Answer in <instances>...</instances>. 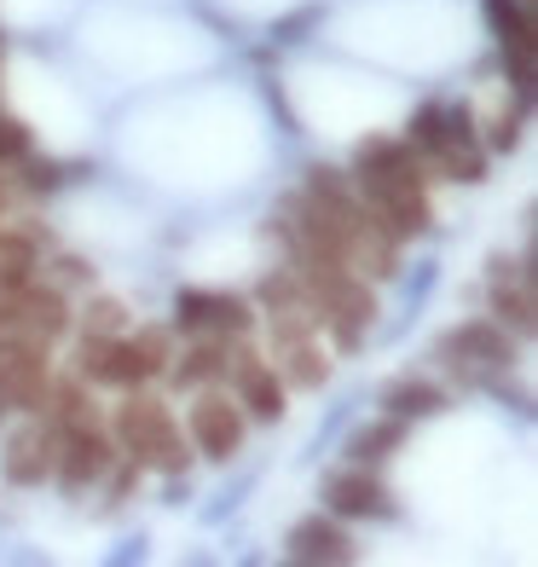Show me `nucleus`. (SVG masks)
I'll return each instance as SVG.
<instances>
[{
	"instance_id": "obj_1",
	"label": "nucleus",
	"mask_w": 538,
	"mask_h": 567,
	"mask_svg": "<svg viewBox=\"0 0 538 567\" xmlns=\"http://www.w3.org/2000/svg\"><path fill=\"white\" fill-rule=\"evenodd\" d=\"M186 441H192V452H203L209 463H232L244 452V411L226 394L203 389L186 405Z\"/></svg>"
},
{
	"instance_id": "obj_2",
	"label": "nucleus",
	"mask_w": 538,
	"mask_h": 567,
	"mask_svg": "<svg viewBox=\"0 0 538 567\" xmlns=\"http://www.w3.org/2000/svg\"><path fill=\"white\" fill-rule=\"evenodd\" d=\"M0 389H7L12 411L41 417V411H46V389H53V377H46V348L12 337V330H0Z\"/></svg>"
},
{
	"instance_id": "obj_3",
	"label": "nucleus",
	"mask_w": 538,
	"mask_h": 567,
	"mask_svg": "<svg viewBox=\"0 0 538 567\" xmlns=\"http://www.w3.org/2000/svg\"><path fill=\"white\" fill-rule=\"evenodd\" d=\"M255 324V313L226 296V290H179L174 296V330H186V337H215V342H232Z\"/></svg>"
},
{
	"instance_id": "obj_4",
	"label": "nucleus",
	"mask_w": 538,
	"mask_h": 567,
	"mask_svg": "<svg viewBox=\"0 0 538 567\" xmlns=\"http://www.w3.org/2000/svg\"><path fill=\"white\" fill-rule=\"evenodd\" d=\"M111 470H116L111 434H99L93 423H70L64 441H59V463H53V475H59L64 493H87V486L105 481Z\"/></svg>"
},
{
	"instance_id": "obj_5",
	"label": "nucleus",
	"mask_w": 538,
	"mask_h": 567,
	"mask_svg": "<svg viewBox=\"0 0 538 567\" xmlns=\"http://www.w3.org/2000/svg\"><path fill=\"white\" fill-rule=\"evenodd\" d=\"M226 382H232L238 405L255 423H278L284 417V382L255 348H226Z\"/></svg>"
},
{
	"instance_id": "obj_6",
	"label": "nucleus",
	"mask_w": 538,
	"mask_h": 567,
	"mask_svg": "<svg viewBox=\"0 0 538 567\" xmlns=\"http://www.w3.org/2000/svg\"><path fill=\"white\" fill-rule=\"evenodd\" d=\"M75 377L93 382V389H139V382L157 377V371H151V359L134 342H122V337H82V365H75Z\"/></svg>"
},
{
	"instance_id": "obj_7",
	"label": "nucleus",
	"mask_w": 538,
	"mask_h": 567,
	"mask_svg": "<svg viewBox=\"0 0 538 567\" xmlns=\"http://www.w3.org/2000/svg\"><path fill=\"white\" fill-rule=\"evenodd\" d=\"M59 441H64V423H53V417L18 429L7 441V452H0V475H7L12 486H41L59 463Z\"/></svg>"
},
{
	"instance_id": "obj_8",
	"label": "nucleus",
	"mask_w": 538,
	"mask_h": 567,
	"mask_svg": "<svg viewBox=\"0 0 538 567\" xmlns=\"http://www.w3.org/2000/svg\"><path fill=\"white\" fill-rule=\"evenodd\" d=\"M7 330H12V337H23V342L53 348L64 330H70V301H64V290H53V284H23V290L12 296Z\"/></svg>"
},
{
	"instance_id": "obj_9",
	"label": "nucleus",
	"mask_w": 538,
	"mask_h": 567,
	"mask_svg": "<svg viewBox=\"0 0 538 567\" xmlns=\"http://www.w3.org/2000/svg\"><path fill=\"white\" fill-rule=\"evenodd\" d=\"M324 504L330 515H348V522H371V515H394L389 486L371 475V463H353V470L324 481Z\"/></svg>"
},
{
	"instance_id": "obj_10",
	"label": "nucleus",
	"mask_w": 538,
	"mask_h": 567,
	"mask_svg": "<svg viewBox=\"0 0 538 567\" xmlns=\"http://www.w3.org/2000/svg\"><path fill=\"white\" fill-rule=\"evenodd\" d=\"M441 359H452L457 371L464 365H509L516 348H509V330L498 319H469V324H457L452 337L441 342Z\"/></svg>"
},
{
	"instance_id": "obj_11",
	"label": "nucleus",
	"mask_w": 538,
	"mask_h": 567,
	"mask_svg": "<svg viewBox=\"0 0 538 567\" xmlns=\"http://www.w3.org/2000/svg\"><path fill=\"white\" fill-rule=\"evenodd\" d=\"M284 556L301 561V567H324V561H330V567H342V561H353V538H348L337 522H324V515H307V522L290 527Z\"/></svg>"
},
{
	"instance_id": "obj_12",
	"label": "nucleus",
	"mask_w": 538,
	"mask_h": 567,
	"mask_svg": "<svg viewBox=\"0 0 538 567\" xmlns=\"http://www.w3.org/2000/svg\"><path fill=\"white\" fill-rule=\"evenodd\" d=\"M469 127H475L469 105H423L412 116V151H428L434 157V151H446V145H464Z\"/></svg>"
},
{
	"instance_id": "obj_13",
	"label": "nucleus",
	"mask_w": 538,
	"mask_h": 567,
	"mask_svg": "<svg viewBox=\"0 0 538 567\" xmlns=\"http://www.w3.org/2000/svg\"><path fill=\"white\" fill-rule=\"evenodd\" d=\"M134 463H139V470H157V475H186V470H192V441H186V429H179L174 417L157 423V429L145 434V446L134 452Z\"/></svg>"
},
{
	"instance_id": "obj_14",
	"label": "nucleus",
	"mask_w": 538,
	"mask_h": 567,
	"mask_svg": "<svg viewBox=\"0 0 538 567\" xmlns=\"http://www.w3.org/2000/svg\"><path fill=\"white\" fill-rule=\"evenodd\" d=\"M382 405H389V417H400V423H423V417H441V411H446V394L434 389V382L405 377V382H389Z\"/></svg>"
},
{
	"instance_id": "obj_15",
	"label": "nucleus",
	"mask_w": 538,
	"mask_h": 567,
	"mask_svg": "<svg viewBox=\"0 0 538 567\" xmlns=\"http://www.w3.org/2000/svg\"><path fill=\"white\" fill-rule=\"evenodd\" d=\"M157 423H168V405H163V400H151V394L122 400V405H116V446L134 457V452L145 446V434L157 429Z\"/></svg>"
},
{
	"instance_id": "obj_16",
	"label": "nucleus",
	"mask_w": 538,
	"mask_h": 567,
	"mask_svg": "<svg viewBox=\"0 0 538 567\" xmlns=\"http://www.w3.org/2000/svg\"><path fill=\"white\" fill-rule=\"evenodd\" d=\"M226 377V342L215 337H192V348L179 353V365H174V382L179 389H209V382Z\"/></svg>"
},
{
	"instance_id": "obj_17",
	"label": "nucleus",
	"mask_w": 538,
	"mask_h": 567,
	"mask_svg": "<svg viewBox=\"0 0 538 567\" xmlns=\"http://www.w3.org/2000/svg\"><path fill=\"white\" fill-rule=\"evenodd\" d=\"M400 441H405V423L400 417H382V423H365L348 441V457L353 463H382V457H394L400 452Z\"/></svg>"
},
{
	"instance_id": "obj_18",
	"label": "nucleus",
	"mask_w": 538,
	"mask_h": 567,
	"mask_svg": "<svg viewBox=\"0 0 538 567\" xmlns=\"http://www.w3.org/2000/svg\"><path fill=\"white\" fill-rule=\"evenodd\" d=\"M480 7H486V18H493V30H498L504 47H516V53H532V18H527L521 0H480Z\"/></svg>"
},
{
	"instance_id": "obj_19",
	"label": "nucleus",
	"mask_w": 538,
	"mask_h": 567,
	"mask_svg": "<svg viewBox=\"0 0 538 567\" xmlns=\"http://www.w3.org/2000/svg\"><path fill=\"white\" fill-rule=\"evenodd\" d=\"M284 382H290V389H324V382H330V359L313 348V337L284 348Z\"/></svg>"
},
{
	"instance_id": "obj_20",
	"label": "nucleus",
	"mask_w": 538,
	"mask_h": 567,
	"mask_svg": "<svg viewBox=\"0 0 538 567\" xmlns=\"http://www.w3.org/2000/svg\"><path fill=\"white\" fill-rule=\"evenodd\" d=\"M434 163H441L446 179H457V186H475V179H486V157L464 140V145H446V151H434Z\"/></svg>"
},
{
	"instance_id": "obj_21",
	"label": "nucleus",
	"mask_w": 538,
	"mask_h": 567,
	"mask_svg": "<svg viewBox=\"0 0 538 567\" xmlns=\"http://www.w3.org/2000/svg\"><path fill=\"white\" fill-rule=\"evenodd\" d=\"M493 313H498V324L532 330V284H498V290H493Z\"/></svg>"
},
{
	"instance_id": "obj_22",
	"label": "nucleus",
	"mask_w": 538,
	"mask_h": 567,
	"mask_svg": "<svg viewBox=\"0 0 538 567\" xmlns=\"http://www.w3.org/2000/svg\"><path fill=\"white\" fill-rule=\"evenodd\" d=\"M405 157H417L405 140H389V134H371L365 145H359V157H353V168L359 174H376V168H394V163H405Z\"/></svg>"
},
{
	"instance_id": "obj_23",
	"label": "nucleus",
	"mask_w": 538,
	"mask_h": 567,
	"mask_svg": "<svg viewBox=\"0 0 538 567\" xmlns=\"http://www.w3.org/2000/svg\"><path fill=\"white\" fill-rule=\"evenodd\" d=\"M122 324H127V307L116 296H93L82 313V337H122Z\"/></svg>"
},
{
	"instance_id": "obj_24",
	"label": "nucleus",
	"mask_w": 538,
	"mask_h": 567,
	"mask_svg": "<svg viewBox=\"0 0 538 567\" xmlns=\"http://www.w3.org/2000/svg\"><path fill=\"white\" fill-rule=\"evenodd\" d=\"M261 301L272 307V313H278V307H296L301 301V278L296 272H267L261 278Z\"/></svg>"
},
{
	"instance_id": "obj_25",
	"label": "nucleus",
	"mask_w": 538,
	"mask_h": 567,
	"mask_svg": "<svg viewBox=\"0 0 538 567\" xmlns=\"http://www.w3.org/2000/svg\"><path fill=\"white\" fill-rule=\"evenodd\" d=\"M307 197H319V203H353V192L342 186L337 168H307Z\"/></svg>"
},
{
	"instance_id": "obj_26",
	"label": "nucleus",
	"mask_w": 538,
	"mask_h": 567,
	"mask_svg": "<svg viewBox=\"0 0 538 567\" xmlns=\"http://www.w3.org/2000/svg\"><path fill=\"white\" fill-rule=\"evenodd\" d=\"M23 157H30V127L0 116V163H23Z\"/></svg>"
},
{
	"instance_id": "obj_27",
	"label": "nucleus",
	"mask_w": 538,
	"mask_h": 567,
	"mask_svg": "<svg viewBox=\"0 0 538 567\" xmlns=\"http://www.w3.org/2000/svg\"><path fill=\"white\" fill-rule=\"evenodd\" d=\"M168 342H174V337H168V324H145L139 337H134V348L151 359V371H163V365H168Z\"/></svg>"
},
{
	"instance_id": "obj_28",
	"label": "nucleus",
	"mask_w": 538,
	"mask_h": 567,
	"mask_svg": "<svg viewBox=\"0 0 538 567\" xmlns=\"http://www.w3.org/2000/svg\"><path fill=\"white\" fill-rule=\"evenodd\" d=\"M23 186H30V192H59L64 186V168L59 163H41V157H23Z\"/></svg>"
},
{
	"instance_id": "obj_29",
	"label": "nucleus",
	"mask_w": 538,
	"mask_h": 567,
	"mask_svg": "<svg viewBox=\"0 0 538 567\" xmlns=\"http://www.w3.org/2000/svg\"><path fill=\"white\" fill-rule=\"evenodd\" d=\"M434 278H441V267H434V261H423L412 278H405V307H412V313H417V307L428 301V290H434Z\"/></svg>"
},
{
	"instance_id": "obj_30",
	"label": "nucleus",
	"mask_w": 538,
	"mask_h": 567,
	"mask_svg": "<svg viewBox=\"0 0 538 567\" xmlns=\"http://www.w3.org/2000/svg\"><path fill=\"white\" fill-rule=\"evenodd\" d=\"M313 23H319V7H301V12L272 23V41H301V30H313Z\"/></svg>"
},
{
	"instance_id": "obj_31",
	"label": "nucleus",
	"mask_w": 538,
	"mask_h": 567,
	"mask_svg": "<svg viewBox=\"0 0 538 567\" xmlns=\"http://www.w3.org/2000/svg\"><path fill=\"white\" fill-rule=\"evenodd\" d=\"M521 145V116H498L493 122V151H516Z\"/></svg>"
},
{
	"instance_id": "obj_32",
	"label": "nucleus",
	"mask_w": 538,
	"mask_h": 567,
	"mask_svg": "<svg viewBox=\"0 0 538 567\" xmlns=\"http://www.w3.org/2000/svg\"><path fill=\"white\" fill-rule=\"evenodd\" d=\"M486 278H493V290H498V284H527L521 261H509V255H493V272H486Z\"/></svg>"
},
{
	"instance_id": "obj_33",
	"label": "nucleus",
	"mask_w": 538,
	"mask_h": 567,
	"mask_svg": "<svg viewBox=\"0 0 538 567\" xmlns=\"http://www.w3.org/2000/svg\"><path fill=\"white\" fill-rule=\"evenodd\" d=\"M139 556H145V538H122V545L111 550V561H116V567H127V561H139Z\"/></svg>"
},
{
	"instance_id": "obj_34",
	"label": "nucleus",
	"mask_w": 538,
	"mask_h": 567,
	"mask_svg": "<svg viewBox=\"0 0 538 567\" xmlns=\"http://www.w3.org/2000/svg\"><path fill=\"white\" fill-rule=\"evenodd\" d=\"M59 272H64L70 284H82V278H87V261H75V255H64V261H59Z\"/></svg>"
},
{
	"instance_id": "obj_35",
	"label": "nucleus",
	"mask_w": 538,
	"mask_h": 567,
	"mask_svg": "<svg viewBox=\"0 0 538 567\" xmlns=\"http://www.w3.org/2000/svg\"><path fill=\"white\" fill-rule=\"evenodd\" d=\"M12 417V400H7V389H0V423H7Z\"/></svg>"
},
{
	"instance_id": "obj_36",
	"label": "nucleus",
	"mask_w": 538,
	"mask_h": 567,
	"mask_svg": "<svg viewBox=\"0 0 538 567\" xmlns=\"http://www.w3.org/2000/svg\"><path fill=\"white\" fill-rule=\"evenodd\" d=\"M7 319H12V296H7V301H0V330H7Z\"/></svg>"
}]
</instances>
